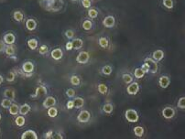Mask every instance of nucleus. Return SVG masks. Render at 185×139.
I'll return each mask as SVG.
<instances>
[{"instance_id":"603ef678","label":"nucleus","mask_w":185,"mask_h":139,"mask_svg":"<svg viewBox=\"0 0 185 139\" xmlns=\"http://www.w3.org/2000/svg\"><path fill=\"white\" fill-rule=\"evenodd\" d=\"M5 47H6L5 43H3V42H0V52H3V51H4V50H5Z\"/></svg>"},{"instance_id":"c756f323","label":"nucleus","mask_w":185,"mask_h":139,"mask_svg":"<svg viewBox=\"0 0 185 139\" xmlns=\"http://www.w3.org/2000/svg\"><path fill=\"white\" fill-rule=\"evenodd\" d=\"M133 131H134L135 136H137V137H141V136H143V135H144V128H143L142 126H140V125L136 126Z\"/></svg>"},{"instance_id":"0eeeda50","label":"nucleus","mask_w":185,"mask_h":139,"mask_svg":"<svg viewBox=\"0 0 185 139\" xmlns=\"http://www.w3.org/2000/svg\"><path fill=\"white\" fill-rule=\"evenodd\" d=\"M89 59H90V56L87 51H81L76 58V61L80 64H85V63L88 62Z\"/></svg>"},{"instance_id":"1a4fd4ad","label":"nucleus","mask_w":185,"mask_h":139,"mask_svg":"<svg viewBox=\"0 0 185 139\" xmlns=\"http://www.w3.org/2000/svg\"><path fill=\"white\" fill-rule=\"evenodd\" d=\"M47 94H48L47 88L43 85H40V86L37 87V89L35 91V94L31 95V98H33V99H35V98H40V97L46 95Z\"/></svg>"},{"instance_id":"423d86ee","label":"nucleus","mask_w":185,"mask_h":139,"mask_svg":"<svg viewBox=\"0 0 185 139\" xmlns=\"http://www.w3.org/2000/svg\"><path fill=\"white\" fill-rule=\"evenodd\" d=\"M174 115H175L174 108H172L171 106H167L162 110V116L167 120L172 119L173 117H174Z\"/></svg>"},{"instance_id":"a19ab883","label":"nucleus","mask_w":185,"mask_h":139,"mask_svg":"<svg viewBox=\"0 0 185 139\" xmlns=\"http://www.w3.org/2000/svg\"><path fill=\"white\" fill-rule=\"evenodd\" d=\"M16 79V74L14 72H9L7 75V81L8 83H12L14 82Z\"/></svg>"},{"instance_id":"6e6d98bb","label":"nucleus","mask_w":185,"mask_h":139,"mask_svg":"<svg viewBox=\"0 0 185 139\" xmlns=\"http://www.w3.org/2000/svg\"><path fill=\"white\" fill-rule=\"evenodd\" d=\"M0 120H1V114H0Z\"/></svg>"},{"instance_id":"c9c22d12","label":"nucleus","mask_w":185,"mask_h":139,"mask_svg":"<svg viewBox=\"0 0 185 139\" xmlns=\"http://www.w3.org/2000/svg\"><path fill=\"white\" fill-rule=\"evenodd\" d=\"M98 92H99L101 94H106L108 92L107 86L105 83H100L98 85Z\"/></svg>"},{"instance_id":"f3484780","label":"nucleus","mask_w":185,"mask_h":139,"mask_svg":"<svg viewBox=\"0 0 185 139\" xmlns=\"http://www.w3.org/2000/svg\"><path fill=\"white\" fill-rule=\"evenodd\" d=\"M26 28H27V30H30V31L35 30L36 28H37V22H36V20L33 19H27V21H26Z\"/></svg>"},{"instance_id":"2f4dec72","label":"nucleus","mask_w":185,"mask_h":139,"mask_svg":"<svg viewBox=\"0 0 185 139\" xmlns=\"http://www.w3.org/2000/svg\"><path fill=\"white\" fill-rule=\"evenodd\" d=\"M70 83L73 86H79L80 83H81V80L77 75H72L71 78H70Z\"/></svg>"},{"instance_id":"7ed1b4c3","label":"nucleus","mask_w":185,"mask_h":139,"mask_svg":"<svg viewBox=\"0 0 185 139\" xmlns=\"http://www.w3.org/2000/svg\"><path fill=\"white\" fill-rule=\"evenodd\" d=\"M34 66L32 61H26L22 64V72H24L28 77H30L34 72Z\"/></svg>"},{"instance_id":"a878e982","label":"nucleus","mask_w":185,"mask_h":139,"mask_svg":"<svg viewBox=\"0 0 185 139\" xmlns=\"http://www.w3.org/2000/svg\"><path fill=\"white\" fill-rule=\"evenodd\" d=\"M13 19L17 22H21L23 20V19H24V15H23V13L21 12V11L17 10V11H15L14 14H13Z\"/></svg>"},{"instance_id":"72a5a7b5","label":"nucleus","mask_w":185,"mask_h":139,"mask_svg":"<svg viewBox=\"0 0 185 139\" xmlns=\"http://www.w3.org/2000/svg\"><path fill=\"white\" fill-rule=\"evenodd\" d=\"M122 79H123V82L126 84H129L130 83L133 82V77L129 73H124L122 75Z\"/></svg>"},{"instance_id":"f704fd0d","label":"nucleus","mask_w":185,"mask_h":139,"mask_svg":"<svg viewBox=\"0 0 185 139\" xmlns=\"http://www.w3.org/2000/svg\"><path fill=\"white\" fill-rule=\"evenodd\" d=\"M83 28L84 30L86 31H89L92 30V23L89 20V19H86L83 22Z\"/></svg>"},{"instance_id":"f8f14e48","label":"nucleus","mask_w":185,"mask_h":139,"mask_svg":"<svg viewBox=\"0 0 185 139\" xmlns=\"http://www.w3.org/2000/svg\"><path fill=\"white\" fill-rule=\"evenodd\" d=\"M50 56L51 58H52L53 60L55 61H60L62 59V57H63V51L61 50V49H54L51 50L50 52Z\"/></svg>"},{"instance_id":"e433bc0d","label":"nucleus","mask_w":185,"mask_h":139,"mask_svg":"<svg viewBox=\"0 0 185 139\" xmlns=\"http://www.w3.org/2000/svg\"><path fill=\"white\" fill-rule=\"evenodd\" d=\"M98 16V10L95 8H90L88 10V17L91 19H96Z\"/></svg>"},{"instance_id":"3c124183","label":"nucleus","mask_w":185,"mask_h":139,"mask_svg":"<svg viewBox=\"0 0 185 139\" xmlns=\"http://www.w3.org/2000/svg\"><path fill=\"white\" fill-rule=\"evenodd\" d=\"M52 135H53V131H49L44 135V138H52Z\"/></svg>"},{"instance_id":"a18cd8bd","label":"nucleus","mask_w":185,"mask_h":139,"mask_svg":"<svg viewBox=\"0 0 185 139\" xmlns=\"http://www.w3.org/2000/svg\"><path fill=\"white\" fill-rule=\"evenodd\" d=\"M82 6L84 8H91V5H92V2L91 0H82Z\"/></svg>"},{"instance_id":"4be33fe9","label":"nucleus","mask_w":185,"mask_h":139,"mask_svg":"<svg viewBox=\"0 0 185 139\" xmlns=\"http://www.w3.org/2000/svg\"><path fill=\"white\" fill-rule=\"evenodd\" d=\"M73 103H74V108L81 109L84 104V100L82 97H75L73 100Z\"/></svg>"},{"instance_id":"ea45409f","label":"nucleus","mask_w":185,"mask_h":139,"mask_svg":"<svg viewBox=\"0 0 185 139\" xmlns=\"http://www.w3.org/2000/svg\"><path fill=\"white\" fill-rule=\"evenodd\" d=\"M162 3L164 5V7L167 8L168 9L173 8V6H174V4H173V0H163Z\"/></svg>"},{"instance_id":"bb28decb","label":"nucleus","mask_w":185,"mask_h":139,"mask_svg":"<svg viewBox=\"0 0 185 139\" xmlns=\"http://www.w3.org/2000/svg\"><path fill=\"white\" fill-rule=\"evenodd\" d=\"M145 74H146V72H144L143 70L141 69V67H140V68H137V69H135V72H134V76H135V78H137V79H142Z\"/></svg>"},{"instance_id":"cd10ccee","label":"nucleus","mask_w":185,"mask_h":139,"mask_svg":"<svg viewBox=\"0 0 185 139\" xmlns=\"http://www.w3.org/2000/svg\"><path fill=\"white\" fill-rule=\"evenodd\" d=\"M98 43H99L100 47L106 49L109 45V40L106 37H101V38H99V39H98Z\"/></svg>"},{"instance_id":"f03ea898","label":"nucleus","mask_w":185,"mask_h":139,"mask_svg":"<svg viewBox=\"0 0 185 139\" xmlns=\"http://www.w3.org/2000/svg\"><path fill=\"white\" fill-rule=\"evenodd\" d=\"M125 117L126 121H128L129 123H137L139 119L138 116V114L136 110L134 109H128L125 112Z\"/></svg>"},{"instance_id":"aec40b11","label":"nucleus","mask_w":185,"mask_h":139,"mask_svg":"<svg viewBox=\"0 0 185 139\" xmlns=\"http://www.w3.org/2000/svg\"><path fill=\"white\" fill-rule=\"evenodd\" d=\"M72 42L73 50H81V49L83 48V46H84V41H83V39H80V38L74 39Z\"/></svg>"},{"instance_id":"09e8293b","label":"nucleus","mask_w":185,"mask_h":139,"mask_svg":"<svg viewBox=\"0 0 185 139\" xmlns=\"http://www.w3.org/2000/svg\"><path fill=\"white\" fill-rule=\"evenodd\" d=\"M65 49H66V50H73V47H72V41H69V42H67L66 43V45H65Z\"/></svg>"},{"instance_id":"f257e3e1","label":"nucleus","mask_w":185,"mask_h":139,"mask_svg":"<svg viewBox=\"0 0 185 139\" xmlns=\"http://www.w3.org/2000/svg\"><path fill=\"white\" fill-rule=\"evenodd\" d=\"M46 4L45 8L50 11H60L62 8L63 2L62 0H42V5Z\"/></svg>"},{"instance_id":"20e7f679","label":"nucleus","mask_w":185,"mask_h":139,"mask_svg":"<svg viewBox=\"0 0 185 139\" xmlns=\"http://www.w3.org/2000/svg\"><path fill=\"white\" fill-rule=\"evenodd\" d=\"M144 62H146L147 64L148 65L150 73H153V74L157 73L158 70H159V66H158L157 61H155L153 59H151V58H146L145 61H144Z\"/></svg>"},{"instance_id":"a211bd4d","label":"nucleus","mask_w":185,"mask_h":139,"mask_svg":"<svg viewBox=\"0 0 185 139\" xmlns=\"http://www.w3.org/2000/svg\"><path fill=\"white\" fill-rule=\"evenodd\" d=\"M31 110V107L28 103H24L22 104V105L19 106V114H21V115H27L28 113L30 112Z\"/></svg>"},{"instance_id":"2eb2a0df","label":"nucleus","mask_w":185,"mask_h":139,"mask_svg":"<svg viewBox=\"0 0 185 139\" xmlns=\"http://www.w3.org/2000/svg\"><path fill=\"white\" fill-rule=\"evenodd\" d=\"M171 83V80L170 78L166 76V75H163V76H161L159 79V86L161 87V88H163V89H166L169 87Z\"/></svg>"},{"instance_id":"c85d7f7f","label":"nucleus","mask_w":185,"mask_h":139,"mask_svg":"<svg viewBox=\"0 0 185 139\" xmlns=\"http://www.w3.org/2000/svg\"><path fill=\"white\" fill-rule=\"evenodd\" d=\"M25 122H26V120H25L24 115H21V114L19 115V116L15 119V124H16L17 125H18V126H19V127L24 126Z\"/></svg>"},{"instance_id":"473e14b6","label":"nucleus","mask_w":185,"mask_h":139,"mask_svg":"<svg viewBox=\"0 0 185 139\" xmlns=\"http://www.w3.org/2000/svg\"><path fill=\"white\" fill-rule=\"evenodd\" d=\"M48 109H49L48 110V115H49L50 117L54 118V117H56L57 115H58V110L54 106H51V107H50Z\"/></svg>"},{"instance_id":"4d7b16f0","label":"nucleus","mask_w":185,"mask_h":139,"mask_svg":"<svg viewBox=\"0 0 185 139\" xmlns=\"http://www.w3.org/2000/svg\"><path fill=\"white\" fill-rule=\"evenodd\" d=\"M1 1H4V0H1Z\"/></svg>"},{"instance_id":"412c9836","label":"nucleus","mask_w":185,"mask_h":139,"mask_svg":"<svg viewBox=\"0 0 185 139\" xmlns=\"http://www.w3.org/2000/svg\"><path fill=\"white\" fill-rule=\"evenodd\" d=\"M4 51H5V53L7 54L8 56H9V57L14 56L15 53H16V50H15V47L13 45H7L5 47Z\"/></svg>"},{"instance_id":"39448f33","label":"nucleus","mask_w":185,"mask_h":139,"mask_svg":"<svg viewBox=\"0 0 185 139\" xmlns=\"http://www.w3.org/2000/svg\"><path fill=\"white\" fill-rule=\"evenodd\" d=\"M90 118H91V114L87 111V110H82L77 116L78 122H80V123H84V124L88 123Z\"/></svg>"},{"instance_id":"5fc2aeb1","label":"nucleus","mask_w":185,"mask_h":139,"mask_svg":"<svg viewBox=\"0 0 185 139\" xmlns=\"http://www.w3.org/2000/svg\"><path fill=\"white\" fill-rule=\"evenodd\" d=\"M72 1H73V2H77L78 0H72Z\"/></svg>"},{"instance_id":"9d476101","label":"nucleus","mask_w":185,"mask_h":139,"mask_svg":"<svg viewBox=\"0 0 185 139\" xmlns=\"http://www.w3.org/2000/svg\"><path fill=\"white\" fill-rule=\"evenodd\" d=\"M115 24V19L114 16H107L103 20V25L106 28H113Z\"/></svg>"},{"instance_id":"5701e85b","label":"nucleus","mask_w":185,"mask_h":139,"mask_svg":"<svg viewBox=\"0 0 185 139\" xmlns=\"http://www.w3.org/2000/svg\"><path fill=\"white\" fill-rule=\"evenodd\" d=\"M19 111V106L17 103H11V105L8 108V112L11 115H17Z\"/></svg>"},{"instance_id":"c03bdc74","label":"nucleus","mask_w":185,"mask_h":139,"mask_svg":"<svg viewBox=\"0 0 185 139\" xmlns=\"http://www.w3.org/2000/svg\"><path fill=\"white\" fill-rule=\"evenodd\" d=\"M65 37L68 39H73V37H74V31L73 30H67L66 31H65Z\"/></svg>"},{"instance_id":"79ce46f5","label":"nucleus","mask_w":185,"mask_h":139,"mask_svg":"<svg viewBox=\"0 0 185 139\" xmlns=\"http://www.w3.org/2000/svg\"><path fill=\"white\" fill-rule=\"evenodd\" d=\"M177 105H178V107L180 108V109H182V110L185 109V97L184 96L181 97L180 99H179Z\"/></svg>"},{"instance_id":"9b49d317","label":"nucleus","mask_w":185,"mask_h":139,"mask_svg":"<svg viewBox=\"0 0 185 139\" xmlns=\"http://www.w3.org/2000/svg\"><path fill=\"white\" fill-rule=\"evenodd\" d=\"M56 104V99L53 96H47L46 97V99L43 101L42 103V105L44 108H50L51 106H54Z\"/></svg>"},{"instance_id":"6e6552de","label":"nucleus","mask_w":185,"mask_h":139,"mask_svg":"<svg viewBox=\"0 0 185 139\" xmlns=\"http://www.w3.org/2000/svg\"><path fill=\"white\" fill-rule=\"evenodd\" d=\"M138 91H139V84L137 82L130 83L129 85L128 86V88H126V92L130 95H136Z\"/></svg>"},{"instance_id":"6ab92c4d","label":"nucleus","mask_w":185,"mask_h":139,"mask_svg":"<svg viewBox=\"0 0 185 139\" xmlns=\"http://www.w3.org/2000/svg\"><path fill=\"white\" fill-rule=\"evenodd\" d=\"M164 57V52L161 50H157L152 53V59L155 61H160Z\"/></svg>"},{"instance_id":"49530a36","label":"nucleus","mask_w":185,"mask_h":139,"mask_svg":"<svg viewBox=\"0 0 185 139\" xmlns=\"http://www.w3.org/2000/svg\"><path fill=\"white\" fill-rule=\"evenodd\" d=\"M66 107L68 110H72L74 108V103H73V101H68L67 103H66Z\"/></svg>"},{"instance_id":"4c0bfd02","label":"nucleus","mask_w":185,"mask_h":139,"mask_svg":"<svg viewBox=\"0 0 185 139\" xmlns=\"http://www.w3.org/2000/svg\"><path fill=\"white\" fill-rule=\"evenodd\" d=\"M11 103H12V101H11L10 99H3L2 102H1V106L5 109H8L9 106L11 105Z\"/></svg>"},{"instance_id":"ddd939ff","label":"nucleus","mask_w":185,"mask_h":139,"mask_svg":"<svg viewBox=\"0 0 185 139\" xmlns=\"http://www.w3.org/2000/svg\"><path fill=\"white\" fill-rule=\"evenodd\" d=\"M3 95H4L5 98H8V99H10L11 101H14L15 98H16L15 89H13V88H7L4 91Z\"/></svg>"},{"instance_id":"864d4df0","label":"nucleus","mask_w":185,"mask_h":139,"mask_svg":"<svg viewBox=\"0 0 185 139\" xmlns=\"http://www.w3.org/2000/svg\"><path fill=\"white\" fill-rule=\"evenodd\" d=\"M3 82H4V78H3V76H2V75L0 74V84H1Z\"/></svg>"},{"instance_id":"393cba45","label":"nucleus","mask_w":185,"mask_h":139,"mask_svg":"<svg viewBox=\"0 0 185 139\" xmlns=\"http://www.w3.org/2000/svg\"><path fill=\"white\" fill-rule=\"evenodd\" d=\"M28 46V48H30V50H36L38 48V40L36 39H30L28 40V42H27Z\"/></svg>"},{"instance_id":"8fccbe9b","label":"nucleus","mask_w":185,"mask_h":139,"mask_svg":"<svg viewBox=\"0 0 185 139\" xmlns=\"http://www.w3.org/2000/svg\"><path fill=\"white\" fill-rule=\"evenodd\" d=\"M52 138H53V139H56V138H58V139H62L63 136H62V135L61 134V133H55V134L53 133Z\"/></svg>"},{"instance_id":"b1692460","label":"nucleus","mask_w":185,"mask_h":139,"mask_svg":"<svg viewBox=\"0 0 185 139\" xmlns=\"http://www.w3.org/2000/svg\"><path fill=\"white\" fill-rule=\"evenodd\" d=\"M103 112L105 114H111L114 110V105L111 103H106L103 105Z\"/></svg>"},{"instance_id":"58836bf2","label":"nucleus","mask_w":185,"mask_h":139,"mask_svg":"<svg viewBox=\"0 0 185 139\" xmlns=\"http://www.w3.org/2000/svg\"><path fill=\"white\" fill-rule=\"evenodd\" d=\"M39 52L41 55H45V54H47L48 52H49V47L47 45H41L39 47Z\"/></svg>"},{"instance_id":"7c9ffc66","label":"nucleus","mask_w":185,"mask_h":139,"mask_svg":"<svg viewBox=\"0 0 185 139\" xmlns=\"http://www.w3.org/2000/svg\"><path fill=\"white\" fill-rule=\"evenodd\" d=\"M101 72L104 75H106V76H108V75H111L112 72H113V68L110 66V65H106L104 66L101 70Z\"/></svg>"},{"instance_id":"dca6fc26","label":"nucleus","mask_w":185,"mask_h":139,"mask_svg":"<svg viewBox=\"0 0 185 139\" xmlns=\"http://www.w3.org/2000/svg\"><path fill=\"white\" fill-rule=\"evenodd\" d=\"M16 41V37L13 33H7L4 36V43L7 45H13Z\"/></svg>"},{"instance_id":"4468645a","label":"nucleus","mask_w":185,"mask_h":139,"mask_svg":"<svg viewBox=\"0 0 185 139\" xmlns=\"http://www.w3.org/2000/svg\"><path fill=\"white\" fill-rule=\"evenodd\" d=\"M21 139H38V136L35 131L27 130L22 134Z\"/></svg>"},{"instance_id":"de8ad7c7","label":"nucleus","mask_w":185,"mask_h":139,"mask_svg":"<svg viewBox=\"0 0 185 139\" xmlns=\"http://www.w3.org/2000/svg\"><path fill=\"white\" fill-rule=\"evenodd\" d=\"M141 69L143 70L144 72H145L146 73H148V72H149V67H148V65L147 64L146 62H144L143 64H142V66H141Z\"/></svg>"},{"instance_id":"37998d69","label":"nucleus","mask_w":185,"mask_h":139,"mask_svg":"<svg viewBox=\"0 0 185 139\" xmlns=\"http://www.w3.org/2000/svg\"><path fill=\"white\" fill-rule=\"evenodd\" d=\"M65 94H66L67 97H69V98H72V97L75 96V91H74V89H72V88H69V89L66 90Z\"/></svg>"}]
</instances>
